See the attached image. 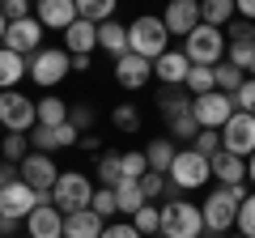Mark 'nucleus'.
<instances>
[{
  "instance_id": "55",
  "label": "nucleus",
  "mask_w": 255,
  "mask_h": 238,
  "mask_svg": "<svg viewBox=\"0 0 255 238\" xmlns=\"http://www.w3.org/2000/svg\"><path fill=\"white\" fill-rule=\"evenodd\" d=\"M247 77H255V60H251V64H247Z\"/></svg>"
},
{
  "instance_id": "6",
  "label": "nucleus",
  "mask_w": 255,
  "mask_h": 238,
  "mask_svg": "<svg viewBox=\"0 0 255 238\" xmlns=\"http://www.w3.org/2000/svg\"><path fill=\"white\" fill-rule=\"evenodd\" d=\"M166 174H170V183L179 187V192H196V187H204L213 179V166H209V157L196 153V149H179Z\"/></svg>"
},
{
  "instance_id": "56",
  "label": "nucleus",
  "mask_w": 255,
  "mask_h": 238,
  "mask_svg": "<svg viewBox=\"0 0 255 238\" xmlns=\"http://www.w3.org/2000/svg\"><path fill=\"white\" fill-rule=\"evenodd\" d=\"M0 234H4V217H0Z\"/></svg>"
},
{
  "instance_id": "36",
  "label": "nucleus",
  "mask_w": 255,
  "mask_h": 238,
  "mask_svg": "<svg viewBox=\"0 0 255 238\" xmlns=\"http://www.w3.org/2000/svg\"><path fill=\"white\" fill-rule=\"evenodd\" d=\"M94 170H98V187H115L119 179H124V166H119V153H102Z\"/></svg>"
},
{
  "instance_id": "14",
  "label": "nucleus",
  "mask_w": 255,
  "mask_h": 238,
  "mask_svg": "<svg viewBox=\"0 0 255 238\" xmlns=\"http://www.w3.org/2000/svg\"><path fill=\"white\" fill-rule=\"evenodd\" d=\"M26 136H30V145H34V153H55V149H73L77 140H81V132H77L73 123H60V128H43V123H34Z\"/></svg>"
},
{
  "instance_id": "51",
  "label": "nucleus",
  "mask_w": 255,
  "mask_h": 238,
  "mask_svg": "<svg viewBox=\"0 0 255 238\" xmlns=\"http://www.w3.org/2000/svg\"><path fill=\"white\" fill-rule=\"evenodd\" d=\"M13 179H17V166H9V162H0V187H4V183H13Z\"/></svg>"
},
{
  "instance_id": "47",
  "label": "nucleus",
  "mask_w": 255,
  "mask_h": 238,
  "mask_svg": "<svg viewBox=\"0 0 255 238\" xmlns=\"http://www.w3.org/2000/svg\"><path fill=\"white\" fill-rule=\"evenodd\" d=\"M30 4H34V0H4V17L9 21H21V17H34V13H30Z\"/></svg>"
},
{
  "instance_id": "22",
  "label": "nucleus",
  "mask_w": 255,
  "mask_h": 238,
  "mask_svg": "<svg viewBox=\"0 0 255 238\" xmlns=\"http://www.w3.org/2000/svg\"><path fill=\"white\" fill-rule=\"evenodd\" d=\"M102 230H107V221L94 209H77L64 217V238H102Z\"/></svg>"
},
{
  "instance_id": "38",
  "label": "nucleus",
  "mask_w": 255,
  "mask_h": 238,
  "mask_svg": "<svg viewBox=\"0 0 255 238\" xmlns=\"http://www.w3.org/2000/svg\"><path fill=\"white\" fill-rule=\"evenodd\" d=\"M119 166H124V179H145V174H149L145 149H128V153H119Z\"/></svg>"
},
{
  "instance_id": "24",
  "label": "nucleus",
  "mask_w": 255,
  "mask_h": 238,
  "mask_svg": "<svg viewBox=\"0 0 255 238\" xmlns=\"http://www.w3.org/2000/svg\"><path fill=\"white\" fill-rule=\"evenodd\" d=\"M111 192H115V209L124 213V217H132L136 209H145V204H149L145 192H140V179H119Z\"/></svg>"
},
{
  "instance_id": "28",
  "label": "nucleus",
  "mask_w": 255,
  "mask_h": 238,
  "mask_svg": "<svg viewBox=\"0 0 255 238\" xmlns=\"http://www.w3.org/2000/svg\"><path fill=\"white\" fill-rule=\"evenodd\" d=\"M34 111H38V123H43V128H60V123H68V102L55 98V94L38 98V102H34Z\"/></svg>"
},
{
  "instance_id": "13",
  "label": "nucleus",
  "mask_w": 255,
  "mask_h": 238,
  "mask_svg": "<svg viewBox=\"0 0 255 238\" xmlns=\"http://www.w3.org/2000/svg\"><path fill=\"white\" fill-rule=\"evenodd\" d=\"M43 21L38 17H21V21H9V34H4V47L9 51H17V55H34V51H43Z\"/></svg>"
},
{
  "instance_id": "57",
  "label": "nucleus",
  "mask_w": 255,
  "mask_h": 238,
  "mask_svg": "<svg viewBox=\"0 0 255 238\" xmlns=\"http://www.w3.org/2000/svg\"><path fill=\"white\" fill-rule=\"evenodd\" d=\"M0 136H4V123H0Z\"/></svg>"
},
{
  "instance_id": "10",
  "label": "nucleus",
  "mask_w": 255,
  "mask_h": 238,
  "mask_svg": "<svg viewBox=\"0 0 255 238\" xmlns=\"http://www.w3.org/2000/svg\"><path fill=\"white\" fill-rule=\"evenodd\" d=\"M0 123H4V132H30L38 123L34 102H30L21 90H4L0 94Z\"/></svg>"
},
{
  "instance_id": "40",
  "label": "nucleus",
  "mask_w": 255,
  "mask_h": 238,
  "mask_svg": "<svg viewBox=\"0 0 255 238\" xmlns=\"http://www.w3.org/2000/svg\"><path fill=\"white\" fill-rule=\"evenodd\" d=\"M234 226H238L243 238H255V192H247V200L238 204V221Z\"/></svg>"
},
{
  "instance_id": "33",
  "label": "nucleus",
  "mask_w": 255,
  "mask_h": 238,
  "mask_svg": "<svg viewBox=\"0 0 255 238\" xmlns=\"http://www.w3.org/2000/svg\"><path fill=\"white\" fill-rule=\"evenodd\" d=\"M183 90H187L191 98H200V94L217 90V81H213V68H204V64H191V73H187V81H183Z\"/></svg>"
},
{
  "instance_id": "52",
  "label": "nucleus",
  "mask_w": 255,
  "mask_h": 238,
  "mask_svg": "<svg viewBox=\"0 0 255 238\" xmlns=\"http://www.w3.org/2000/svg\"><path fill=\"white\" fill-rule=\"evenodd\" d=\"M73 73H90V55H73Z\"/></svg>"
},
{
  "instance_id": "11",
  "label": "nucleus",
  "mask_w": 255,
  "mask_h": 238,
  "mask_svg": "<svg viewBox=\"0 0 255 238\" xmlns=\"http://www.w3.org/2000/svg\"><path fill=\"white\" fill-rule=\"evenodd\" d=\"M34 209H38V192L26 187L21 179H13V183L0 187V217L4 221H26Z\"/></svg>"
},
{
  "instance_id": "9",
  "label": "nucleus",
  "mask_w": 255,
  "mask_h": 238,
  "mask_svg": "<svg viewBox=\"0 0 255 238\" xmlns=\"http://www.w3.org/2000/svg\"><path fill=\"white\" fill-rule=\"evenodd\" d=\"M234 111H238L234 98L221 94V90H209V94H200V98H191V119H196L200 128H213V132H221V123H226Z\"/></svg>"
},
{
  "instance_id": "20",
  "label": "nucleus",
  "mask_w": 255,
  "mask_h": 238,
  "mask_svg": "<svg viewBox=\"0 0 255 238\" xmlns=\"http://www.w3.org/2000/svg\"><path fill=\"white\" fill-rule=\"evenodd\" d=\"M187 73H191V60L183 51H162L153 60V77L162 85H183V81H187Z\"/></svg>"
},
{
  "instance_id": "53",
  "label": "nucleus",
  "mask_w": 255,
  "mask_h": 238,
  "mask_svg": "<svg viewBox=\"0 0 255 238\" xmlns=\"http://www.w3.org/2000/svg\"><path fill=\"white\" fill-rule=\"evenodd\" d=\"M247 183H251V187H255V153H251V157H247Z\"/></svg>"
},
{
  "instance_id": "31",
  "label": "nucleus",
  "mask_w": 255,
  "mask_h": 238,
  "mask_svg": "<svg viewBox=\"0 0 255 238\" xmlns=\"http://www.w3.org/2000/svg\"><path fill=\"white\" fill-rule=\"evenodd\" d=\"M26 153H30V136L26 132H4V136H0V157H4L9 166H21Z\"/></svg>"
},
{
  "instance_id": "41",
  "label": "nucleus",
  "mask_w": 255,
  "mask_h": 238,
  "mask_svg": "<svg viewBox=\"0 0 255 238\" xmlns=\"http://www.w3.org/2000/svg\"><path fill=\"white\" fill-rule=\"evenodd\" d=\"M90 209L94 213H98V217L102 221H107V217H115V192H111V187H94V200H90Z\"/></svg>"
},
{
  "instance_id": "23",
  "label": "nucleus",
  "mask_w": 255,
  "mask_h": 238,
  "mask_svg": "<svg viewBox=\"0 0 255 238\" xmlns=\"http://www.w3.org/2000/svg\"><path fill=\"white\" fill-rule=\"evenodd\" d=\"M30 77V60L17 51H9V47H0V94L4 90H17L21 81Z\"/></svg>"
},
{
  "instance_id": "32",
  "label": "nucleus",
  "mask_w": 255,
  "mask_h": 238,
  "mask_svg": "<svg viewBox=\"0 0 255 238\" xmlns=\"http://www.w3.org/2000/svg\"><path fill=\"white\" fill-rule=\"evenodd\" d=\"M115 4L119 0H77V17L94 21V26H102V21L115 17Z\"/></svg>"
},
{
  "instance_id": "50",
  "label": "nucleus",
  "mask_w": 255,
  "mask_h": 238,
  "mask_svg": "<svg viewBox=\"0 0 255 238\" xmlns=\"http://www.w3.org/2000/svg\"><path fill=\"white\" fill-rule=\"evenodd\" d=\"M234 9L243 21H255V0H234Z\"/></svg>"
},
{
  "instance_id": "3",
  "label": "nucleus",
  "mask_w": 255,
  "mask_h": 238,
  "mask_svg": "<svg viewBox=\"0 0 255 238\" xmlns=\"http://www.w3.org/2000/svg\"><path fill=\"white\" fill-rule=\"evenodd\" d=\"M200 234H204L200 204L183 200V196L162 204V238H200Z\"/></svg>"
},
{
  "instance_id": "5",
  "label": "nucleus",
  "mask_w": 255,
  "mask_h": 238,
  "mask_svg": "<svg viewBox=\"0 0 255 238\" xmlns=\"http://www.w3.org/2000/svg\"><path fill=\"white\" fill-rule=\"evenodd\" d=\"M68 73H73V55L64 47H43V51L30 55V81L43 85V90H55Z\"/></svg>"
},
{
  "instance_id": "8",
  "label": "nucleus",
  "mask_w": 255,
  "mask_h": 238,
  "mask_svg": "<svg viewBox=\"0 0 255 238\" xmlns=\"http://www.w3.org/2000/svg\"><path fill=\"white\" fill-rule=\"evenodd\" d=\"M221 149L234 157H251L255 153V115L234 111V115L221 123Z\"/></svg>"
},
{
  "instance_id": "25",
  "label": "nucleus",
  "mask_w": 255,
  "mask_h": 238,
  "mask_svg": "<svg viewBox=\"0 0 255 238\" xmlns=\"http://www.w3.org/2000/svg\"><path fill=\"white\" fill-rule=\"evenodd\" d=\"M157 111L166 115V123L179 115H191V94L183 90V85H166L162 94H157Z\"/></svg>"
},
{
  "instance_id": "34",
  "label": "nucleus",
  "mask_w": 255,
  "mask_h": 238,
  "mask_svg": "<svg viewBox=\"0 0 255 238\" xmlns=\"http://www.w3.org/2000/svg\"><path fill=\"white\" fill-rule=\"evenodd\" d=\"M140 192H145V200L153 204L157 196H170V200H174V192H179V187H174L170 179H166V174H157V170H149L145 179H140Z\"/></svg>"
},
{
  "instance_id": "4",
  "label": "nucleus",
  "mask_w": 255,
  "mask_h": 238,
  "mask_svg": "<svg viewBox=\"0 0 255 238\" xmlns=\"http://www.w3.org/2000/svg\"><path fill=\"white\" fill-rule=\"evenodd\" d=\"M183 55H187L191 64H204V68L221 64V60H226V30H217V26H209V21H200V26L183 38Z\"/></svg>"
},
{
  "instance_id": "44",
  "label": "nucleus",
  "mask_w": 255,
  "mask_h": 238,
  "mask_svg": "<svg viewBox=\"0 0 255 238\" xmlns=\"http://www.w3.org/2000/svg\"><path fill=\"white\" fill-rule=\"evenodd\" d=\"M68 123H73L77 132H94V107H85V102H68Z\"/></svg>"
},
{
  "instance_id": "46",
  "label": "nucleus",
  "mask_w": 255,
  "mask_h": 238,
  "mask_svg": "<svg viewBox=\"0 0 255 238\" xmlns=\"http://www.w3.org/2000/svg\"><path fill=\"white\" fill-rule=\"evenodd\" d=\"M226 34H230V43H247V38H255V21H230L226 26Z\"/></svg>"
},
{
  "instance_id": "12",
  "label": "nucleus",
  "mask_w": 255,
  "mask_h": 238,
  "mask_svg": "<svg viewBox=\"0 0 255 238\" xmlns=\"http://www.w3.org/2000/svg\"><path fill=\"white\" fill-rule=\"evenodd\" d=\"M17 179L26 187H34V192H51L55 179H60V166L51 162V153H26L17 166Z\"/></svg>"
},
{
  "instance_id": "1",
  "label": "nucleus",
  "mask_w": 255,
  "mask_h": 238,
  "mask_svg": "<svg viewBox=\"0 0 255 238\" xmlns=\"http://www.w3.org/2000/svg\"><path fill=\"white\" fill-rule=\"evenodd\" d=\"M243 200H247V183L209 192V200L200 204L204 230H213V234H230V230H234V221H238V204H243Z\"/></svg>"
},
{
  "instance_id": "58",
  "label": "nucleus",
  "mask_w": 255,
  "mask_h": 238,
  "mask_svg": "<svg viewBox=\"0 0 255 238\" xmlns=\"http://www.w3.org/2000/svg\"><path fill=\"white\" fill-rule=\"evenodd\" d=\"M230 238H243V234H230Z\"/></svg>"
},
{
  "instance_id": "43",
  "label": "nucleus",
  "mask_w": 255,
  "mask_h": 238,
  "mask_svg": "<svg viewBox=\"0 0 255 238\" xmlns=\"http://www.w3.org/2000/svg\"><path fill=\"white\" fill-rule=\"evenodd\" d=\"M166 128H170V140H196V132H200V123H196L191 115H179V119H170Z\"/></svg>"
},
{
  "instance_id": "30",
  "label": "nucleus",
  "mask_w": 255,
  "mask_h": 238,
  "mask_svg": "<svg viewBox=\"0 0 255 238\" xmlns=\"http://www.w3.org/2000/svg\"><path fill=\"white\" fill-rule=\"evenodd\" d=\"M213 81H217V90H221V94H230V98H234V94L243 90L247 73H243V68H234L230 60H221V64H213Z\"/></svg>"
},
{
  "instance_id": "49",
  "label": "nucleus",
  "mask_w": 255,
  "mask_h": 238,
  "mask_svg": "<svg viewBox=\"0 0 255 238\" xmlns=\"http://www.w3.org/2000/svg\"><path fill=\"white\" fill-rule=\"evenodd\" d=\"M77 149H85V153H98V149H102V136H94V132H81Z\"/></svg>"
},
{
  "instance_id": "39",
  "label": "nucleus",
  "mask_w": 255,
  "mask_h": 238,
  "mask_svg": "<svg viewBox=\"0 0 255 238\" xmlns=\"http://www.w3.org/2000/svg\"><path fill=\"white\" fill-rule=\"evenodd\" d=\"M226 60L247 73V64L255 60V38H247V43H226Z\"/></svg>"
},
{
  "instance_id": "48",
  "label": "nucleus",
  "mask_w": 255,
  "mask_h": 238,
  "mask_svg": "<svg viewBox=\"0 0 255 238\" xmlns=\"http://www.w3.org/2000/svg\"><path fill=\"white\" fill-rule=\"evenodd\" d=\"M102 238H140V230L132 226V221H115V226L102 230Z\"/></svg>"
},
{
  "instance_id": "54",
  "label": "nucleus",
  "mask_w": 255,
  "mask_h": 238,
  "mask_svg": "<svg viewBox=\"0 0 255 238\" xmlns=\"http://www.w3.org/2000/svg\"><path fill=\"white\" fill-rule=\"evenodd\" d=\"M4 34H9V17L0 13V47H4Z\"/></svg>"
},
{
  "instance_id": "37",
  "label": "nucleus",
  "mask_w": 255,
  "mask_h": 238,
  "mask_svg": "<svg viewBox=\"0 0 255 238\" xmlns=\"http://www.w3.org/2000/svg\"><path fill=\"white\" fill-rule=\"evenodd\" d=\"M111 123H115V132H140V111L132 102H119L111 111Z\"/></svg>"
},
{
  "instance_id": "17",
  "label": "nucleus",
  "mask_w": 255,
  "mask_h": 238,
  "mask_svg": "<svg viewBox=\"0 0 255 238\" xmlns=\"http://www.w3.org/2000/svg\"><path fill=\"white\" fill-rule=\"evenodd\" d=\"M34 17L43 21V30H68L77 21V0H34Z\"/></svg>"
},
{
  "instance_id": "42",
  "label": "nucleus",
  "mask_w": 255,
  "mask_h": 238,
  "mask_svg": "<svg viewBox=\"0 0 255 238\" xmlns=\"http://www.w3.org/2000/svg\"><path fill=\"white\" fill-rule=\"evenodd\" d=\"M191 149H196V153H204V157L221 153V132H213V128H200V132H196V140H191Z\"/></svg>"
},
{
  "instance_id": "26",
  "label": "nucleus",
  "mask_w": 255,
  "mask_h": 238,
  "mask_svg": "<svg viewBox=\"0 0 255 238\" xmlns=\"http://www.w3.org/2000/svg\"><path fill=\"white\" fill-rule=\"evenodd\" d=\"M174 153H179V149H174V140H170V136H153V140L145 145V162H149V170H157V174L170 170Z\"/></svg>"
},
{
  "instance_id": "29",
  "label": "nucleus",
  "mask_w": 255,
  "mask_h": 238,
  "mask_svg": "<svg viewBox=\"0 0 255 238\" xmlns=\"http://www.w3.org/2000/svg\"><path fill=\"white\" fill-rule=\"evenodd\" d=\"M234 0H200V21H209V26L226 30L230 21H234Z\"/></svg>"
},
{
  "instance_id": "19",
  "label": "nucleus",
  "mask_w": 255,
  "mask_h": 238,
  "mask_svg": "<svg viewBox=\"0 0 255 238\" xmlns=\"http://www.w3.org/2000/svg\"><path fill=\"white\" fill-rule=\"evenodd\" d=\"M209 166H213V179H217L221 187H238V183H247V157H234V153H213L209 157Z\"/></svg>"
},
{
  "instance_id": "16",
  "label": "nucleus",
  "mask_w": 255,
  "mask_h": 238,
  "mask_svg": "<svg viewBox=\"0 0 255 238\" xmlns=\"http://www.w3.org/2000/svg\"><path fill=\"white\" fill-rule=\"evenodd\" d=\"M162 21H166V34H183L187 38L191 30L200 26V0H170L162 9Z\"/></svg>"
},
{
  "instance_id": "35",
  "label": "nucleus",
  "mask_w": 255,
  "mask_h": 238,
  "mask_svg": "<svg viewBox=\"0 0 255 238\" xmlns=\"http://www.w3.org/2000/svg\"><path fill=\"white\" fill-rule=\"evenodd\" d=\"M132 226L140 230V238H145V234H162V209H157V204L136 209V213H132Z\"/></svg>"
},
{
  "instance_id": "18",
  "label": "nucleus",
  "mask_w": 255,
  "mask_h": 238,
  "mask_svg": "<svg viewBox=\"0 0 255 238\" xmlns=\"http://www.w3.org/2000/svg\"><path fill=\"white\" fill-rule=\"evenodd\" d=\"M26 234L30 238H64V213L55 204H38L26 217Z\"/></svg>"
},
{
  "instance_id": "45",
  "label": "nucleus",
  "mask_w": 255,
  "mask_h": 238,
  "mask_svg": "<svg viewBox=\"0 0 255 238\" xmlns=\"http://www.w3.org/2000/svg\"><path fill=\"white\" fill-rule=\"evenodd\" d=\"M234 107L247 111V115H255V77H247V81H243V90L234 94Z\"/></svg>"
},
{
  "instance_id": "21",
  "label": "nucleus",
  "mask_w": 255,
  "mask_h": 238,
  "mask_svg": "<svg viewBox=\"0 0 255 238\" xmlns=\"http://www.w3.org/2000/svg\"><path fill=\"white\" fill-rule=\"evenodd\" d=\"M94 47H98V26H94V21L77 17L73 26L64 30V51L68 55H90Z\"/></svg>"
},
{
  "instance_id": "59",
  "label": "nucleus",
  "mask_w": 255,
  "mask_h": 238,
  "mask_svg": "<svg viewBox=\"0 0 255 238\" xmlns=\"http://www.w3.org/2000/svg\"><path fill=\"white\" fill-rule=\"evenodd\" d=\"M0 9H4V0H0Z\"/></svg>"
},
{
  "instance_id": "7",
  "label": "nucleus",
  "mask_w": 255,
  "mask_h": 238,
  "mask_svg": "<svg viewBox=\"0 0 255 238\" xmlns=\"http://www.w3.org/2000/svg\"><path fill=\"white\" fill-rule=\"evenodd\" d=\"M90 200H94V183L85 179L81 170H64L60 179H55V187H51V204L68 217V213H77V209H90Z\"/></svg>"
},
{
  "instance_id": "27",
  "label": "nucleus",
  "mask_w": 255,
  "mask_h": 238,
  "mask_svg": "<svg viewBox=\"0 0 255 238\" xmlns=\"http://www.w3.org/2000/svg\"><path fill=\"white\" fill-rule=\"evenodd\" d=\"M98 47H102V51H111V55L119 60V55L128 51V26H119L115 17L102 21V26H98Z\"/></svg>"
},
{
  "instance_id": "15",
  "label": "nucleus",
  "mask_w": 255,
  "mask_h": 238,
  "mask_svg": "<svg viewBox=\"0 0 255 238\" xmlns=\"http://www.w3.org/2000/svg\"><path fill=\"white\" fill-rule=\"evenodd\" d=\"M115 81L124 85V90H145V85L153 81V60L124 51V55L115 60Z\"/></svg>"
},
{
  "instance_id": "2",
  "label": "nucleus",
  "mask_w": 255,
  "mask_h": 238,
  "mask_svg": "<svg viewBox=\"0 0 255 238\" xmlns=\"http://www.w3.org/2000/svg\"><path fill=\"white\" fill-rule=\"evenodd\" d=\"M170 34H166V21L153 17V13H140V17H132V26H128V51L132 55H145V60H157L162 51H170Z\"/></svg>"
}]
</instances>
